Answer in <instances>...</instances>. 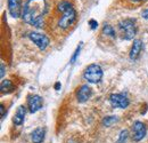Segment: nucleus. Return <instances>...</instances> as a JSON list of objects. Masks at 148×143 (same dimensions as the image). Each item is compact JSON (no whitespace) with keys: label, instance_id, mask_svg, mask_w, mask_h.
<instances>
[{"label":"nucleus","instance_id":"nucleus-9","mask_svg":"<svg viewBox=\"0 0 148 143\" xmlns=\"http://www.w3.org/2000/svg\"><path fill=\"white\" fill-rule=\"evenodd\" d=\"M91 95H92V90L88 85H82L76 90V99L80 103H84L86 101H88L91 97Z\"/></svg>","mask_w":148,"mask_h":143},{"label":"nucleus","instance_id":"nucleus-10","mask_svg":"<svg viewBox=\"0 0 148 143\" xmlns=\"http://www.w3.org/2000/svg\"><path fill=\"white\" fill-rule=\"evenodd\" d=\"M146 136V126L141 121H136L133 124V140L136 142L141 141Z\"/></svg>","mask_w":148,"mask_h":143},{"label":"nucleus","instance_id":"nucleus-18","mask_svg":"<svg viewBox=\"0 0 148 143\" xmlns=\"http://www.w3.org/2000/svg\"><path fill=\"white\" fill-rule=\"evenodd\" d=\"M128 139V131L127 129H123L121 131L120 135H119V139H117V143H124Z\"/></svg>","mask_w":148,"mask_h":143},{"label":"nucleus","instance_id":"nucleus-12","mask_svg":"<svg viewBox=\"0 0 148 143\" xmlns=\"http://www.w3.org/2000/svg\"><path fill=\"white\" fill-rule=\"evenodd\" d=\"M25 115H26V109L24 106H19L13 117V123L16 126H19L23 124L24 119H25Z\"/></svg>","mask_w":148,"mask_h":143},{"label":"nucleus","instance_id":"nucleus-7","mask_svg":"<svg viewBox=\"0 0 148 143\" xmlns=\"http://www.w3.org/2000/svg\"><path fill=\"white\" fill-rule=\"evenodd\" d=\"M43 104V101H42V97L40 95H29L27 97V108H29V111L30 113H36L37 111H39Z\"/></svg>","mask_w":148,"mask_h":143},{"label":"nucleus","instance_id":"nucleus-15","mask_svg":"<svg viewBox=\"0 0 148 143\" xmlns=\"http://www.w3.org/2000/svg\"><path fill=\"white\" fill-rule=\"evenodd\" d=\"M0 90H1V93H9V92H13L14 85H13V83L9 79H5V80L1 81Z\"/></svg>","mask_w":148,"mask_h":143},{"label":"nucleus","instance_id":"nucleus-25","mask_svg":"<svg viewBox=\"0 0 148 143\" xmlns=\"http://www.w3.org/2000/svg\"><path fill=\"white\" fill-rule=\"evenodd\" d=\"M55 87H56V90H59V87H60V84H59V83H57V84H56Z\"/></svg>","mask_w":148,"mask_h":143},{"label":"nucleus","instance_id":"nucleus-2","mask_svg":"<svg viewBox=\"0 0 148 143\" xmlns=\"http://www.w3.org/2000/svg\"><path fill=\"white\" fill-rule=\"evenodd\" d=\"M119 30L122 35V38L125 40H132L137 33V25L136 21L132 18L122 19L119 23Z\"/></svg>","mask_w":148,"mask_h":143},{"label":"nucleus","instance_id":"nucleus-24","mask_svg":"<svg viewBox=\"0 0 148 143\" xmlns=\"http://www.w3.org/2000/svg\"><path fill=\"white\" fill-rule=\"evenodd\" d=\"M131 1L132 3H140V2H143V1H146V0H129Z\"/></svg>","mask_w":148,"mask_h":143},{"label":"nucleus","instance_id":"nucleus-19","mask_svg":"<svg viewBox=\"0 0 148 143\" xmlns=\"http://www.w3.org/2000/svg\"><path fill=\"white\" fill-rule=\"evenodd\" d=\"M81 47H82V45H79V46L76 47L75 52H74V54L72 55V57H71V63H74V62L76 61V58H77L79 54H80V52H81Z\"/></svg>","mask_w":148,"mask_h":143},{"label":"nucleus","instance_id":"nucleus-13","mask_svg":"<svg viewBox=\"0 0 148 143\" xmlns=\"http://www.w3.org/2000/svg\"><path fill=\"white\" fill-rule=\"evenodd\" d=\"M45 134H46V131L45 128L42 127H39L36 128L32 134H31V139H32V142L33 143H42L45 140Z\"/></svg>","mask_w":148,"mask_h":143},{"label":"nucleus","instance_id":"nucleus-1","mask_svg":"<svg viewBox=\"0 0 148 143\" xmlns=\"http://www.w3.org/2000/svg\"><path fill=\"white\" fill-rule=\"evenodd\" d=\"M47 1L46 0H26L23 7L22 17L25 23L42 28L45 24V15L47 14Z\"/></svg>","mask_w":148,"mask_h":143},{"label":"nucleus","instance_id":"nucleus-6","mask_svg":"<svg viewBox=\"0 0 148 143\" xmlns=\"http://www.w3.org/2000/svg\"><path fill=\"white\" fill-rule=\"evenodd\" d=\"M110 103L113 108L117 109H125L129 107V99L123 94H112L110 96Z\"/></svg>","mask_w":148,"mask_h":143},{"label":"nucleus","instance_id":"nucleus-3","mask_svg":"<svg viewBox=\"0 0 148 143\" xmlns=\"http://www.w3.org/2000/svg\"><path fill=\"white\" fill-rule=\"evenodd\" d=\"M103 69L98 64H90L83 72V78L90 84H98L103 78Z\"/></svg>","mask_w":148,"mask_h":143},{"label":"nucleus","instance_id":"nucleus-14","mask_svg":"<svg viewBox=\"0 0 148 143\" xmlns=\"http://www.w3.org/2000/svg\"><path fill=\"white\" fill-rule=\"evenodd\" d=\"M101 33L105 37H107V38H111V39H115V37H116V33H115L114 29L112 28V25H110V24H105L103 26Z\"/></svg>","mask_w":148,"mask_h":143},{"label":"nucleus","instance_id":"nucleus-21","mask_svg":"<svg viewBox=\"0 0 148 143\" xmlns=\"http://www.w3.org/2000/svg\"><path fill=\"white\" fill-rule=\"evenodd\" d=\"M0 68H1V72H0V77L2 78V77H3V74H5V72H6V68H5V64H3V63H1Z\"/></svg>","mask_w":148,"mask_h":143},{"label":"nucleus","instance_id":"nucleus-22","mask_svg":"<svg viewBox=\"0 0 148 143\" xmlns=\"http://www.w3.org/2000/svg\"><path fill=\"white\" fill-rule=\"evenodd\" d=\"M141 16H143L144 18H148V7L146 8V9H145V10H144V12H143Z\"/></svg>","mask_w":148,"mask_h":143},{"label":"nucleus","instance_id":"nucleus-11","mask_svg":"<svg viewBox=\"0 0 148 143\" xmlns=\"http://www.w3.org/2000/svg\"><path fill=\"white\" fill-rule=\"evenodd\" d=\"M141 51H143V41H141L140 39H136V40L133 41V44H132L131 49H130V54H129L130 60L136 61V60L140 56Z\"/></svg>","mask_w":148,"mask_h":143},{"label":"nucleus","instance_id":"nucleus-23","mask_svg":"<svg viewBox=\"0 0 148 143\" xmlns=\"http://www.w3.org/2000/svg\"><path fill=\"white\" fill-rule=\"evenodd\" d=\"M0 111H1V117L3 118V117H5V107H3V104H1V107H0Z\"/></svg>","mask_w":148,"mask_h":143},{"label":"nucleus","instance_id":"nucleus-17","mask_svg":"<svg viewBox=\"0 0 148 143\" xmlns=\"http://www.w3.org/2000/svg\"><path fill=\"white\" fill-rule=\"evenodd\" d=\"M117 120H119L117 116H108V117H105V118H104L103 125L105 126V127H110V126H112L113 124H115Z\"/></svg>","mask_w":148,"mask_h":143},{"label":"nucleus","instance_id":"nucleus-5","mask_svg":"<svg viewBox=\"0 0 148 143\" xmlns=\"http://www.w3.org/2000/svg\"><path fill=\"white\" fill-rule=\"evenodd\" d=\"M29 38L31 39L32 42H34V45L40 51H45L50 44L49 38L43 33H40V32H31L29 35Z\"/></svg>","mask_w":148,"mask_h":143},{"label":"nucleus","instance_id":"nucleus-16","mask_svg":"<svg viewBox=\"0 0 148 143\" xmlns=\"http://www.w3.org/2000/svg\"><path fill=\"white\" fill-rule=\"evenodd\" d=\"M73 5L70 2V1H67V0H63V1H60L58 5H57V9L60 12V13H63V12H65V10H67L69 8H71Z\"/></svg>","mask_w":148,"mask_h":143},{"label":"nucleus","instance_id":"nucleus-20","mask_svg":"<svg viewBox=\"0 0 148 143\" xmlns=\"http://www.w3.org/2000/svg\"><path fill=\"white\" fill-rule=\"evenodd\" d=\"M89 25H90V28L95 30V29H97V26H98V22L96 21V19H90L89 21Z\"/></svg>","mask_w":148,"mask_h":143},{"label":"nucleus","instance_id":"nucleus-4","mask_svg":"<svg viewBox=\"0 0 148 143\" xmlns=\"http://www.w3.org/2000/svg\"><path fill=\"white\" fill-rule=\"evenodd\" d=\"M75 19H76V12L72 6L71 8H69L67 10L62 13V16L58 19V26L62 30H66L75 22Z\"/></svg>","mask_w":148,"mask_h":143},{"label":"nucleus","instance_id":"nucleus-8","mask_svg":"<svg viewBox=\"0 0 148 143\" xmlns=\"http://www.w3.org/2000/svg\"><path fill=\"white\" fill-rule=\"evenodd\" d=\"M8 12L10 16L14 18H18L23 14L22 0H8Z\"/></svg>","mask_w":148,"mask_h":143}]
</instances>
